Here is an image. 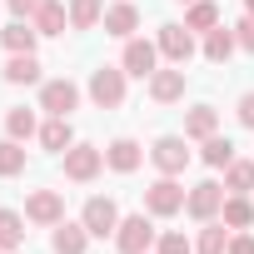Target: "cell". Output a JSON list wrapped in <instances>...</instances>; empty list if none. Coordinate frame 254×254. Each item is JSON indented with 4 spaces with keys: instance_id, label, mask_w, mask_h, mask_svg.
Returning <instances> with one entry per match:
<instances>
[{
    "instance_id": "9c48e42d",
    "label": "cell",
    "mask_w": 254,
    "mask_h": 254,
    "mask_svg": "<svg viewBox=\"0 0 254 254\" xmlns=\"http://www.w3.org/2000/svg\"><path fill=\"white\" fill-rule=\"evenodd\" d=\"M160 55L170 60V65H190L194 60V30H185V25H160Z\"/></svg>"
},
{
    "instance_id": "1f68e13d",
    "label": "cell",
    "mask_w": 254,
    "mask_h": 254,
    "mask_svg": "<svg viewBox=\"0 0 254 254\" xmlns=\"http://www.w3.org/2000/svg\"><path fill=\"white\" fill-rule=\"evenodd\" d=\"M234 115H239V125H244V130H254V90H244V95H239Z\"/></svg>"
},
{
    "instance_id": "9a60e30c",
    "label": "cell",
    "mask_w": 254,
    "mask_h": 254,
    "mask_svg": "<svg viewBox=\"0 0 254 254\" xmlns=\"http://www.w3.org/2000/svg\"><path fill=\"white\" fill-rule=\"evenodd\" d=\"M85 244H90V229L85 224H70V219H60L55 234H50V249L55 254H85Z\"/></svg>"
},
{
    "instance_id": "484cf974",
    "label": "cell",
    "mask_w": 254,
    "mask_h": 254,
    "mask_svg": "<svg viewBox=\"0 0 254 254\" xmlns=\"http://www.w3.org/2000/svg\"><path fill=\"white\" fill-rule=\"evenodd\" d=\"M100 20H105L100 0H70V30H95Z\"/></svg>"
},
{
    "instance_id": "603a6c76",
    "label": "cell",
    "mask_w": 254,
    "mask_h": 254,
    "mask_svg": "<svg viewBox=\"0 0 254 254\" xmlns=\"http://www.w3.org/2000/svg\"><path fill=\"white\" fill-rule=\"evenodd\" d=\"M219 219H224L229 229H249V224H254V204H249V194H224Z\"/></svg>"
},
{
    "instance_id": "d590c367",
    "label": "cell",
    "mask_w": 254,
    "mask_h": 254,
    "mask_svg": "<svg viewBox=\"0 0 254 254\" xmlns=\"http://www.w3.org/2000/svg\"><path fill=\"white\" fill-rule=\"evenodd\" d=\"M244 10H249V15H254V0H244Z\"/></svg>"
},
{
    "instance_id": "d6a6232c",
    "label": "cell",
    "mask_w": 254,
    "mask_h": 254,
    "mask_svg": "<svg viewBox=\"0 0 254 254\" xmlns=\"http://www.w3.org/2000/svg\"><path fill=\"white\" fill-rule=\"evenodd\" d=\"M224 254H254V234H249V229H234V234H229V249H224Z\"/></svg>"
},
{
    "instance_id": "2e32d148",
    "label": "cell",
    "mask_w": 254,
    "mask_h": 254,
    "mask_svg": "<svg viewBox=\"0 0 254 254\" xmlns=\"http://www.w3.org/2000/svg\"><path fill=\"white\" fill-rule=\"evenodd\" d=\"M209 135H219V110L214 105H194L185 115V140H209Z\"/></svg>"
},
{
    "instance_id": "e575fe53",
    "label": "cell",
    "mask_w": 254,
    "mask_h": 254,
    "mask_svg": "<svg viewBox=\"0 0 254 254\" xmlns=\"http://www.w3.org/2000/svg\"><path fill=\"white\" fill-rule=\"evenodd\" d=\"M40 5H45V0H5V10H10L15 20H30V15H35Z\"/></svg>"
},
{
    "instance_id": "d4e9b609",
    "label": "cell",
    "mask_w": 254,
    "mask_h": 254,
    "mask_svg": "<svg viewBox=\"0 0 254 254\" xmlns=\"http://www.w3.org/2000/svg\"><path fill=\"white\" fill-rule=\"evenodd\" d=\"M5 135H10V140H20V145H25L30 135H40L35 110H25V105H20V110H10V115H5Z\"/></svg>"
},
{
    "instance_id": "7c38bea8",
    "label": "cell",
    "mask_w": 254,
    "mask_h": 254,
    "mask_svg": "<svg viewBox=\"0 0 254 254\" xmlns=\"http://www.w3.org/2000/svg\"><path fill=\"white\" fill-rule=\"evenodd\" d=\"M105 35H115V40H130L135 30H140V10L130 5V0H115V5H105Z\"/></svg>"
},
{
    "instance_id": "f546056e",
    "label": "cell",
    "mask_w": 254,
    "mask_h": 254,
    "mask_svg": "<svg viewBox=\"0 0 254 254\" xmlns=\"http://www.w3.org/2000/svg\"><path fill=\"white\" fill-rule=\"evenodd\" d=\"M20 170H25V145L5 135V140H0V175H5V180H15Z\"/></svg>"
},
{
    "instance_id": "30bf717a",
    "label": "cell",
    "mask_w": 254,
    "mask_h": 254,
    "mask_svg": "<svg viewBox=\"0 0 254 254\" xmlns=\"http://www.w3.org/2000/svg\"><path fill=\"white\" fill-rule=\"evenodd\" d=\"M150 160H155L160 175H185V165H190V145H185V135H165V140H155Z\"/></svg>"
},
{
    "instance_id": "277c9868",
    "label": "cell",
    "mask_w": 254,
    "mask_h": 254,
    "mask_svg": "<svg viewBox=\"0 0 254 254\" xmlns=\"http://www.w3.org/2000/svg\"><path fill=\"white\" fill-rule=\"evenodd\" d=\"M90 100H95L100 110H120V105H125V70L100 65V70L90 75Z\"/></svg>"
},
{
    "instance_id": "7a4b0ae2",
    "label": "cell",
    "mask_w": 254,
    "mask_h": 254,
    "mask_svg": "<svg viewBox=\"0 0 254 254\" xmlns=\"http://www.w3.org/2000/svg\"><path fill=\"white\" fill-rule=\"evenodd\" d=\"M145 209H150L155 219L180 214V209H185V190H180V180H175V175H160V180L145 190Z\"/></svg>"
},
{
    "instance_id": "74e56055",
    "label": "cell",
    "mask_w": 254,
    "mask_h": 254,
    "mask_svg": "<svg viewBox=\"0 0 254 254\" xmlns=\"http://www.w3.org/2000/svg\"><path fill=\"white\" fill-rule=\"evenodd\" d=\"M0 254H5V249H0Z\"/></svg>"
},
{
    "instance_id": "8fae6325",
    "label": "cell",
    "mask_w": 254,
    "mask_h": 254,
    "mask_svg": "<svg viewBox=\"0 0 254 254\" xmlns=\"http://www.w3.org/2000/svg\"><path fill=\"white\" fill-rule=\"evenodd\" d=\"M25 219H30V224H50V229H55V224L65 219V199H60L55 190H35V194L25 199Z\"/></svg>"
},
{
    "instance_id": "4316f807",
    "label": "cell",
    "mask_w": 254,
    "mask_h": 254,
    "mask_svg": "<svg viewBox=\"0 0 254 254\" xmlns=\"http://www.w3.org/2000/svg\"><path fill=\"white\" fill-rule=\"evenodd\" d=\"M219 25V5H214V0H194V5H190V15H185V30H214Z\"/></svg>"
},
{
    "instance_id": "4dcf8cb0",
    "label": "cell",
    "mask_w": 254,
    "mask_h": 254,
    "mask_svg": "<svg viewBox=\"0 0 254 254\" xmlns=\"http://www.w3.org/2000/svg\"><path fill=\"white\" fill-rule=\"evenodd\" d=\"M155 254H194V244H190L180 229H170V234H160V239H155Z\"/></svg>"
},
{
    "instance_id": "8992f818",
    "label": "cell",
    "mask_w": 254,
    "mask_h": 254,
    "mask_svg": "<svg viewBox=\"0 0 254 254\" xmlns=\"http://www.w3.org/2000/svg\"><path fill=\"white\" fill-rule=\"evenodd\" d=\"M80 224H85L95 239H105V234H115V229H120V204H115V199H105V194H95V199H85Z\"/></svg>"
},
{
    "instance_id": "f1b7e54d",
    "label": "cell",
    "mask_w": 254,
    "mask_h": 254,
    "mask_svg": "<svg viewBox=\"0 0 254 254\" xmlns=\"http://www.w3.org/2000/svg\"><path fill=\"white\" fill-rule=\"evenodd\" d=\"M25 244V219L15 209H0V249H20Z\"/></svg>"
},
{
    "instance_id": "52a82bcc",
    "label": "cell",
    "mask_w": 254,
    "mask_h": 254,
    "mask_svg": "<svg viewBox=\"0 0 254 254\" xmlns=\"http://www.w3.org/2000/svg\"><path fill=\"white\" fill-rule=\"evenodd\" d=\"M120 70L125 75H140V80H150L155 70H160V45H150V40H125V55H120Z\"/></svg>"
},
{
    "instance_id": "836d02e7",
    "label": "cell",
    "mask_w": 254,
    "mask_h": 254,
    "mask_svg": "<svg viewBox=\"0 0 254 254\" xmlns=\"http://www.w3.org/2000/svg\"><path fill=\"white\" fill-rule=\"evenodd\" d=\"M234 40H239V50H249V55H254V15H244V20L234 25Z\"/></svg>"
},
{
    "instance_id": "4fadbf2b",
    "label": "cell",
    "mask_w": 254,
    "mask_h": 254,
    "mask_svg": "<svg viewBox=\"0 0 254 254\" xmlns=\"http://www.w3.org/2000/svg\"><path fill=\"white\" fill-rule=\"evenodd\" d=\"M150 100H155V105H175V100H185V65L155 70V75H150Z\"/></svg>"
},
{
    "instance_id": "ba28073f",
    "label": "cell",
    "mask_w": 254,
    "mask_h": 254,
    "mask_svg": "<svg viewBox=\"0 0 254 254\" xmlns=\"http://www.w3.org/2000/svg\"><path fill=\"white\" fill-rule=\"evenodd\" d=\"M75 105H80V85H75V80H45V85H40V110H45V115L70 120Z\"/></svg>"
},
{
    "instance_id": "e0dca14e",
    "label": "cell",
    "mask_w": 254,
    "mask_h": 254,
    "mask_svg": "<svg viewBox=\"0 0 254 254\" xmlns=\"http://www.w3.org/2000/svg\"><path fill=\"white\" fill-rule=\"evenodd\" d=\"M50 155H65L70 145H75V130H70V120H60V115H50L45 125H40V135H35Z\"/></svg>"
},
{
    "instance_id": "d6986e66",
    "label": "cell",
    "mask_w": 254,
    "mask_h": 254,
    "mask_svg": "<svg viewBox=\"0 0 254 254\" xmlns=\"http://www.w3.org/2000/svg\"><path fill=\"white\" fill-rule=\"evenodd\" d=\"M0 40H5V50H10V55H30V50H35V40H40V30H35L30 20H10L5 30H0Z\"/></svg>"
},
{
    "instance_id": "5b68a950",
    "label": "cell",
    "mask_w": 254,
    "mask_h": 254,
    "mask_svg": "<svg viewBox=\"0 0 254 254\" xmlns=\"http://www.w3.org/2000/svg\"><path fill=\"white\" fill-rule=\"evenodd\" d=\"M100 170H105V150H95V145H70L65 150V180L90 185Z\"/></svg>"
},
{
    "instance_id": "44dd1931",
    "label": "cell",
    "mask_w": 254,
    "mask_h": 254,
    "mask_svg": "<svg viewBox=\"0 0 254 254\" xmlns=\"http://www.w3.org/2000/svg\"><path fill=\"white\" fill-rule=\"evenodd\" d=\"M239 50V40H234V30H224V25H214L209 35H204V60H214V65H224L229 55Z\"/></svg>"
},
{
    "instance_id": "6da1fadb",
    "label": "cell",
    "mask_w": 254,
    "mask_h": 254,
    "mask_svg": "<svg viewBox=\"0 0 254 254\" xmlns=\"http://www.w3.org/2000/svg\"><path fill=\"white\" fill-rule=\"evenodd\" d=\"M224 185L219 180H204V185H194L190 194H185V214L190 219H199V224H209V219H219V209H224Z\"/></svg>"
},
{
    "instance_id": "7402d4cb",
    "label": "cell",
    "mask_w": 254,
    "mask_h": 254,
    "mask_svg": "<svg viewBox=\"0 0 254 254\" xmlns=\"http://www.w3.org/2000/svg\"><path fill=\"white\" fill-rule=\"evenodd\" d=\"M5 85H40V60H35V50H30V55H10Z\"/></svg>"
},
{
    "instance_id": "3957f363",
    "label": "cell",
    "mask_w": 254,
    "mask_h": 254,
    "mask_svg": "<svg viewBox=\"0 0 254 254\" xmlns=\"http://www.w3.org/2000/svg\"><path fill=\"white\" fill-rule=\"evenodd\" d=\"M155 239H160V234H155V224H150L145 214L120 219V229H115V249H120V254H150Z\"/></svg>"
},
{
    "instance_id": "83f0119b",
    "label": "cell",
    "mask_w": 254,
    "mask_h": 254,
    "mask_svg": "<svg viewBox=\"0 0 254 254\" xmlns=\"http://www.w3.org/2000/svg\"><path fill=\"white\" fill-rule=\"evenodd\" d=\"M199 145H204L199 155H204L209 170H224V165L234 160V140H224V135H209V140H199Z\"/></svg>"
},
{
    "instance_id": "5bb4252c",
    "label": "cell",
    "mask_w": 254,
    "mask_h": 254,
    "mask_svg": "<svg viewBox=\"0 0 254 254\" xmlns=\"http://www.w3.org/2000/svg\"><path fill=\"white\" fill-rule=\"evenodd\" d=\"M140 160H145V150H140L130 135L110 140V150H105V165H110L115 175H135V170H140Z\"/></svg>"
},
{
    "instance_id": "ffe728a7",
    "label": "cell",
    "mask_w": 254,
    "mask_h": 254,
    "mask_svg": "<svg viewBox=\"0 0 254 254\" xmlns=\"http://www.w3.org/2000/svg\"><path fill=\"white\" fill-rule=\"evenodd\" d=\"M229 234H234V229H229L224 219H209V224L199 229V239H194V254H224V249H229Z\"/></svg>"
},
{
    "instance_id": "8d00e7d4",
    "label": "cell",
    "mask_w": 254,
    "mask_h": 254,
    "mask_svg": "<svg viewBox=\"0 0 254 254\" xmlns=\"http://www.w3.org/2000/svg\"><path fill=\"white\" fill-rule=\"evenodd\" d=\"M180 5H194V0H180Z\"/></svg>"
},
{
    "instance_id": "ac0fdd59",
    "label": "cell",
    "mask_w": 254,
    "mask_h": 254,
    "mask_svg": "<svg viewBox=\"0 0 254 254\" xmlns=\"http://www.w3.org/2000/svg\"><path fill=\"white\" fill-rule=\"evenodd\" d=\"M30 25H35L40 35H65V25H70V10L60 5V0H45V5L30 15Z\"/></svg>"
},
{
    "instance_id": "cb8c5ba5",
    "label": "cell",
    "mask_w": 254,
    "mask_h": 254,
    "mask_svg": "<svg viewBox=\"0 0 254 254\" xmlns=\"http://www.w3.org/2000/svg\"><path fill=\"white\" fill-rule=\"evenodd\" d=\"M224 190L229 194H249L254 190V160H229L224 165Z\"/></svg>"
}]
</instances>
